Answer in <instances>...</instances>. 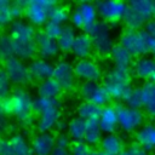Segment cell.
Listing matches in <instances>:
<instances>
[{
    "label": "cell",
    "instance_id": "17",
    "mask_svg": "<svg viewBox=\"0 0 155 155\" xmlns=\"http://www.w3.org/2000/svg\"><path fill=\"white\" fill-rule=\"evenodd\" d=\"M35 42H36L38 54H39L40 58H44V59L54 58V57H57L58 53L61 52L57 40L48 38L42 30L36 34Z\"/></svg>",
    "mask_w": 155,
    "mask_h": 155
},
{
    "label": "cell",
    "instance_id": "14",
    "mask_svg": "<svg viewBox=\"0 0 155 155\" xmlns=\"http://www.w3.org/2000/svg\"><path fill=\"white\" fill-rule=\"evenodd\" d=\"M8 34L16 42H29L35 41L36 30L35 27L24 19H16L8 27Z\"/></svg>",
    "mask_w": 155,
    "mask_h": 155
},
{
    "label": "cell",
    "instance_id": "3",
    "mask_svg": "<svg viewBox=\"0 0 155 155\" xmlns=\"http://www.w3.org/2000/svg\"><path fill=\"white\" fill-rule=\"evenodd\" d=\"M13 103L12 115L24 126H31L35 120L34 111V98L31 94L23 87H17L11 93Z\"/></svg>",
    "mask_w": 155,
    "mask_h": 155
},
{
    "label": "cell",
    "instance_id": "8",
    "mask_svg": "<svg viewBox=\"0 0 155 155\" xmlns=\"http://www.w3.org/2000/svg\"><path fill=\"white\" fill-rule=\"evenodd\" d=\"M119 128L126 133L137 132L144 125V113L142 109H133L126 104H115Z\"/></svg>",
    "mask_w": 155,
    "mask_h": 155
},
{
    "label": "cell",
    "instance_id": "6",
    "mask_svg": "<svg viewBox=\"0 0 155 155\" xmlns=\"http://www.w3.org/2000/svg\"><path fill=\"white\" fill-rule=\"evenodd\" d=\"M58 2L53 0H30L27 1L24 17L34 27H45L50 21V13Z\"/></svg>",
    "mask_w": 155,
    "mask_h": 155
},
{
    "label": "cell",
    "instance_id": "19",
    "mask_svg": "<svg viewBox=\"0 0 155 155\" xmlns=\"http://www.w3.org/2000/svg\"><path fill=\"white\" fill-rule=\"evenodd\" d=\"M136 143L147 153L155 150V124L145 122L136 133Z\"/></svg>",
    "mask_w": 155,
    "mask_h": 155
},
{
    "label": "cell",
    "instance_id": "34",
    "mask_svg": "<svg viewBox=\"0 0 155 155\" xmlns=\"http://www.w3.org/2000/svg\"><path fill=\"white\" fill-rule=\"evenodd\" d=\"M0 50L4 59L15 56V42L10 34H4L0 39Z\"/></svg>",
    "mask_w": 155,
    "mask_h": 155
},
{
    "label": "cell",
    "instance_id": "10",
    "mask_svg": "<svg viewBox=\"0 0 155 155\" xmlns=\"http://www.w3.org/2000/svg\"><path fill=\"white\" fill-rule=\"evenodd\" d=\"M99 18L107 24H115L122 21L128 4L121 0H103L96 2Z\"/></svg>",
    "mask_w": 155,
    "mask_h": 155
},
{
    "label": "cell",
    "instance_id": "48",
    "mask_svg": "<svg viewBox=\"0 0 155 155\" xmlns=\"http://www.w3.org/2000/svg\"><path fill=\"white\" fill-rule=\"evenodd\" d=\"M151 53H153V57L155 58V38H153L151 40Z\"/></svg>",
    "mask_w": 155,
    "mask_h": 155
},
{
    "label": "cell",
    "instance_id": "37",
    "mask_svg": "<svg viewBox=\"0 0 155 155\" xmlns=\"http://www.w3.org/2000/svg\"><path fill=\"white\" fill-rule=\"evenodd\" d=\"M63 27H64V25H61V24H58V23H54V22L48 21V22L46 23V25L44 27L42 31H44L48 38L57 40V39L61 36L62 31H63Z\"/></svg>",
    "mask_w": 155,
    "mask_h": 155
},
{
    "label": "cell",
    "instance_id": "21",
    "mask_svg": "<svg viewBox=\"0 0 155 155\" xmlns=\"http://www.w3.org/2000/svg\"><path fill=\"white\" fill-rule=\"evenodd\" d=\"M94 51L93 48V44L92 40L90 38V35L87 33H80L76 35L73 50H71V54L79 59H87L91 57L92 52Z\"/></svg>",
    "mask_w": 155,
    "mask_h": 155
},
{
    "label": "cell",
    "instance_id": "26",
    "mask_svg": "<svg viewBox=\"0 0 155 155\" xmlns=\"http://www.w3.org/2000/svg\"><path fill=\"white\" fill-rule=\"evenodd\" d=\"M76 31L75 28L71 24H65L63 27V31L61 34V36L57 39L58 46H59V51L62 53H71L75 39H76Z\"/></svg>",
    "mask_w": 155,
    "mask_h": 155
},
{
    "label": "cell",
    "instance_id": "44",
    "mask_svg": "<svg viewBox=\"0 0 155 155\" xmlns=\"http://www.w3.org/2000/svg\"><path fill=\"white\" fill-rule=\"evenodd\" d=\"M144 30L149 36L155 38V18H151L147 22V24L144 27Z\"/></svg>",
    "mask_w": 155,
    "mask_h": 155
},
{
    "label": "cell",
    "instance_id": "23",
    "mask_svg": "<svg viewBox=\"0 0 155 155\" xmlns=\"http://www.w3.org/2000/svg\"><path fill=\"white\" fill-rule=\"evenodd\" d=\"M109 56H110V59H111L114 67L130 68V65L133 64V56L121 44H116Z\"/></svg>",
    "mask_w": 155,
    "mask_h": 155
},
{
    "label": "cell",
    "instance_id": "39",
    "mask_svg": "<svg viewBox=\"0 0 155 155\" xmlns=\"http://www.w3.org/2000/svg\"><path fill=\"white\" fill-rule=\"evenodd\" d=\"M11 81L8 80L7 75L5 74L4 70H1L0 73V96L1 98L8 97L11 96Z\"/></svg>",
    "mask_w": 155,
    "mask_h": 155
},
{
    "label": "cell",
    "instance_id": "45",
    "mask_svg": "<svg viewBox=\"0 0 155 155\" xmlns=\"http://www.w3.org/2000/svg\"><path fill=\"white\" fill-rule=\"evenodd\" d=\"M68 125H69V122H68V121H65L64 119H61V120L58 121V124H57L56 128L58 130V132H59V133H62V132H65V131L68 130Z\"/></svg>",
    "mask_w": 155,
    "mask_h": 155
},
{
    "label": "cell",
    "instance_id": "12",
    "mask_svg": "<svg viewBox=\"0 0 155 155\" xmlns=\"http://www.w3.org/2000/svg\"><path fill=\"white\" fill-rule=\"evenodd\" d=\"M58 85L61 86L63 92H70L75 88L76 86V75L74 70V64L70 62L62 59L58 61L54 64V70H53V76H52Z\"/></svg>",
    "mask_w": 155,
    "mask_h": 155
},
{
    "label": "cell",
    "instance_id": "31",
    "mask_svg": "<svg viewBox=\"0 0 155 155\" xmlns=\"http://www.w3.org/2000/svg\"><path fill=\"white\" fill-rule=\"evenodd\" d=\"M102 130L99 126L98 120H92L87 121V127H86V134H85V143L88 145H97L101 144L103 136H102Z\"/></svg>",
    "mask_w": 155,
    "mask_h": 155
},
{
    "label": "cell",
    "instance_id": "9",
    "mask_svg": "<svg viewBox=\"0 0 155 155\" xmlns=\"http://www.w3.org/2000/svg\"><path fill=\"white\" fill-rule=\"evenodd\" d=\"M4 68L2 70L7 75L11 84L16 86H25L31 81L29 67L24 63V61L19 59L18 57H10L4 59L2 62Z\"/></svg>",
    "mask_w": 155,
    "mask_h": 155
},
{
    "label": "cell",
    "instance_id": "35",
    "mask_svg": "<svg viewBox=\"0 0 155 155\" xmlns=\"http://www.w3.org/2000/svg\"><path fill=\"white\" fill-rule=\"evenodd\" d=\"M124 104H126L130 108L133 109H142L143 108V97H142V90L140 87H133V90L130 92L127 98L125 99Z\"/></svg>",
    "mask_w": 155,
    "mask_h": 155
},
{
    "label": "cell",
    "instance_id": "46",
    "mask_svg": "<svg viewBox=\"0 0 155 155\" xmlns=\"http://www.w3.org/2000/svg\"><path fill=\"white\" fill-rule=\"evenodd\" d=\"M52 155H71L70 149H63V148H54Z\"/></svg>",
    "mask_w": 155,
    "mask_h": 155
},
{
    "label": "cell",
    "instance_id": "30",
    "mask_svg": "<svg viewBox=\"0 0 155 155\" xmlns=\"http://www.w3.org/2000/svg\"><path fill=\"white\" fill-rule=\"evenodd\" d=\"M10 142L15 149L16 155H34L31 143H29L22 133H13L10 137Z\"/></svg>",
    "mask_w": 155,
    "mask_h": 155
},
{
    "label": "cell",
    "instance_id": "5",
    "mask_svg": "<svg viewBox=\"0 0 155 155\" xmlns=\"http://www.w3.org/2000/svg\"><path fill=\"white\" fill-rule=\"evenodd\" d=\"M98 11L97 6L90 1H81L75 5L70 13V23L75 29H81L84 33L88 30L98 22Z\"/></svg>",
    "mask_w": 155,
    "mask_h": 155
},
{
    "label": "cell",
    "instance_id": "20",
    "mask_svg": "<svg viewBox=\"0 0 155 155\" xmlns=\"http://www.w3.org/2000/svg\"><path fill=\"white\" fill-rule=\"evenodd\" d=\"M101 130L105 134L115 133V131L119 128V122H117V114H116V108L115 105L108 104L103 107L101 116L98 119Z\"/></svg>",
    "mask_w": 155,
    "mask_h": 155
},
{
    "label": "cell",
    "instance_id": "38",
    "mask_svg": "<svg viewBox=\"0 0 155 155\" xmlns=\"http://www.w3.org/2000/svg\"><path fill=\"white\" fill-rule=\"evenodd\" d=\"M70 151L71 155H93V149L85 142H73Z\"/></svg>",
    "mask_w": 155,
    "mask_h": 155
},
{
    "label": "cell",
    "instance_id": "11",
    "mask_svg": "<svg viewBox=\"0 0 155 155\" xmlns=\"http://www.w3.org/2000/svg\"><path fill=\"white\" fill-rule=\"evenodd\" d=\"M79 94L85 102H91L102 108L108 105L111 99L107 90L99 82H81Z\"/></svg>",
    "mask_w": 155,
    "mask_h": 155
},
{
    "label": "cell",
    "instance_id": "36",
    "mask_svg": "<svg viewBox=\"0 0 155 155\" xmlns=\"http://www.w3.org/2000/svg\"><path fill=\"white\" fill-rule=\"evenodd\" d=\"M13 16L11 11V1L1 0L0 1V24L2 27H10V24L13 22Z\"/></svg>",
    "mask_w": 155,
    "mask_h": 155
},
{
    "label": "cell",
    "instance_id": "2",
    "mask_svg": "<svg viewBox=\"0 0 155 155\" xmlns=\"http://www.w3.org/2000/svg\"><path fill=\"white\" fill-rule=\"evenodd\" d=\"M34 111L38 116L36 127L39 132H50L61 120V101L58 98H41L36 97L34 101Z\"/></svg>",
    "mask_w": 155,
    "mask_h": 155
},
{
    "label": "cell",
    "instance_id": "15",
    "mask_svg": "<svg viewBox=\"0 0 155 155\" xmlns=\"http://www.w3.org/2000/svg\"><path fill=\"white\" fill-rule=\"evenodd\" d=\"M132 71L144 82H155V58L149 56L137 58L132 64Z\"/></svg>",
    "mask_w": 155,
    "mask_h": 155
},
{
    "label": "cell",
    "instance_id": "47",
    "mask_svg": "<svg viewBox=\"0 0 155 155\" xmlns=\"http://www.w3.org/2000/svg\"><path fill=\"white\" fill-rule=\"evenodd\" d=\"M93 155H111V154H109L102 149H93Z\"/></svg>",
    "mask_w": 155,
    "mask_h": 155
},
{
    "label": "cell",
    "instance_id": "42",
    "mask_svg": "<svg viewBox=\"0 0 155 155\" xmlns=\"http://www.w3.org/2000/svg\"><path fill=\"white\" fill-rule=\"evenodd\" d=\"M121 155H148V153L140 148L137 143H132L128 147H126V149L122 151Z\"/></svg>",
    "mask_w": 155,
    "mask_h": 155
},
{
    "label": "cell",
    "instance_id": "16",
    "mask_svg": "<svg viewBox=\"0 0 155 155\" xmlns=\"http://www.w3.org/2000/svg\"><path fill=\"white\" fill-rule=\"evenodd\" d=\"M29 73L31 81H35L36 84H40L47 79H51L53 76L54 64H52L48 59L44 58H34L29 63Z\"/></svg>",
    "mask_w": 155,
    "mask_h": 155
},
{
    "label": "cell",
    "instance_id": "28",
    "mask_svg": "<svg viewBox=\"0 0 155 155\" xmlns=\"http://www.w3.org/2000/svg\"><path fill=\"white\" fill-rule=\"evenodd\" d=\"M86 127H87V121H85L79 116H75L69 121L67 133L70 136L73 142H84L86 134Z\"/></svg>",
    "mask_w": 155,
    "mask_h": 155
},
{
    "label": "cell",
    "instance_id": "22",
    "mask_svg": "<svg viewBox=\"0 0 155 155\" xmlns=\"http://www.w3.org/2000/svg\"><path fill=\"white\" fill-rule=\"evenodd\" d=\"M101 149L111 154V155H121L122 151L126 149L124 139L117 133H110L103 136V139L99 144Z\"/></svg>",
    "mask_w": 155,
    "mask_h": 155
},
{
    "label": "cell",
    "instance_id": "33",
    "mask_svg": "<svg viewBox=\"0 0 155 155\" xmlns=\"http://www.w3.org/2000/svg\"><path fill=\"white\" fill-rule=\"evenodd\" d=\"M70 10L67 5L58 4L57 6L53 7V10L50 13V21L58 23L61 25H65V23L70 19Z\"/></svg>",
    "mask_w": 155,
    "mask_h": 155
},
{
    "label": "cell",
    "instance_id": "41",
    "mask_svg": "<svg viewBox=\"0 0 155 155\" xmlns=\"http://www.w3.org/2000/svg\"><path fill=\"white\" fill-rule=\"evenodd\" d=\"M0 109H1V114L2 116H11L12 113H13V103H12V97L8 96V97H5V98H1V105H0Z\"/></svg>",
    "mask_w": 155,
    "mask_h": 155
},
{
    "label": "cell",
    "instance_id": "27",
    "mask_svg": "<svg viewBox=\"0 0 155 155\" xmlns=\"http://www.w3.org/2000/svg\"><path fill=\"white\" fill-rule=\"evenodd\" d=\"M147 22L148 21L144 17H142L133 8L127 6V10L122 18V23H124L126 30H142V29H144Z\"/></svg>",
    "mask_w": 155,
    "mask_h": 155
},
{
    "label": "cell",
    "instance_id": "43",
    "mask_svg": "<svg viewBox=\"0 0 155 155\" xmlns=\"http://www.w3.org/2000/svg\"><path fill=\"white\" fill-rule=\"evenodd\" d=\"M0 155H16L15 149L10 142V139L2 138L0 142Z\"/></svg>",
    "mask_w": 155,
    "mask_h": 155
},
{
    "label": "cell",
    "instance_id": "4",
    "mask_svg": "<svg viewBox=\"0 0 155 155\" xmlns=\"http://www.w3.org/2000/svg\"><path fill=\"white\" fill-rule=\"evenodd\" d=\"M151 40L144 29L142 30H124L120 35L121 44L133 57H144L151 52Z\"/></svg>",
    "mask_w": 155,
    "mask_h": 155
},
{
    "label": "cell",
    "instance_id": "13",
    "mask_svg": "<svg viewBox=\"0 0 155 155\" xmlns=\"http://www.w3.org/2000/svg\"><path fill=\"white\" fill-rule=\"evenodd\" d=\"M74 70L76 79L82 82H98L103 78L101 65L90 58L76 61L74 63Z\"/></svg>",
    "mask_w": 155,
    "mask_h": 155
},
{
    "label": "cell",
    "instance_id": "25",
    "mask_svg": "<svg viewBox=\"0 0 155 155\" xmlns=\"http://www.w3.org/2000/svg\"><path fill=\"white\" fill-rule=\"evenodd\" d=\"M36 93H38V97H41V98L56 99L61 96L62 88L58 85V82L53 78H51V79H47V80L38 84Z\"/></svg>",
    "mask_w": 155,
    "mask_h": 155
},
{
    "label": "cell",
    "instance_id": "29",
    "mask_svg": "<svg viewBox=\"0 0 155 155\" xmlns=\"http://www.w3.org/2000/svg\"><path fill=\"white\" fill-rule=\"evenodd\" d=\"M102 107H98L91 102H82L79 104L76 108L78 116L84 119L85 121H92V120H98L102 113Z\"/></svg>",
    "mask_w": 155,
    "mask_h": 155
},
{
    "label": "cell",
    "instance_id": "18",
    "mask_svg": "<svg viewBox=\"0 0 155 155\" xmlns=\"http://www.w3.org/2000/svg\"><path fill=\"white\" fill-rule=\"evenodd\" d=\"M56 148V136L51 132H39L31 140L34 155H52Z\"/></svg>",
    "mask_w": 155,
    "mask_h": 155
},
{
    "label": "cell",
    "instance_id": "1",
    "mask_svg": "<svg viewBox=\"0 0 155 155\" xmlns=\"http://www.w3.org/2000/svg\"><path fill=\"white\" fill-rule=\"evenodd\" d=\"M103 87L107 90L111 99L122 101L127 98L132 87V75L130 68H117L113 67L103 76Z\"/></svg>",
    "mask_w": 155,
    "mask_h": 155
},
{
    "label": "cell",
    "instance_id": "24",
    "mask_svg": "<svg viewBox=\"0 0 155 155\" xmlns=\"http://www.w3.org/2000/svg\"><path fill=\"white\" fill-rule=\"evenodd\" d=\"M140 90L145 114L155 117V82H144L140 86Z\"/></svg>",
    "mask_w": 155,
    "mask_h": 155
},
{
    "label": "cell",
    "instance_id": "32",
    "mask_svg": "<svg viewBox=\"0 0 155 155\" xmlns=\"http://www.w3.org/2000/svg\"><path fill=\"white\" fill-rule=\"evenodd\" d=\"M128 6L131 8H133L137 13H139L142 17H144L147 21H149L154 17L155 1H151V0H133L128 4Z\"/></svg>",
    "mask_w": 155,
    "mask_h": 155
},
{
    "label": "cell",
    "instance_id": "40",
    "mask_svg": "<svg viewBox=\"0 0 155 155\" xmlns=\"http://www.w3.org/2000/svg\"><path fill=\"white\" fill-rule=\"evenodd\" d=\"M71 138L67 132H62L58 133V136H56V147L57 148H63V149H70V147L73 145L71 143Z\"/></svg>",
    "mask_w": 155,
    "mask_h": 155
},
{
    "label": "cell",
    "instance_id": "7",
    "mask_svg": "<svg viewBox=\"0 0 155 155\" xmlns=\"http://www.w3.org/2000/svg\"><path fill=\"white\" fill-rule=\"evenodd\" d=\"M92 40L93 48L99 56L110 54L111 50L116 45L114 42V38L110 30L109 24L103 21H98L87 33Z\"/></svg>",
    "mask_w": 155,
    "mask_h": 155
},
{
    "label": "cell",
    "instance_id": "49",
    "mask_svg": "<svg viewBox=\"0 0 155 155\" xmlns=\"http://www.w3.org/2000/svg\"><path fill=\"white\" fill-rule=\"evenodd\" d=\"M154 18H155V6H154Z\"/></svg>",
    "mask_w": 155,
    "mask_h": 155
}]
</instances>
